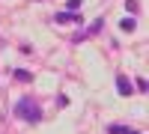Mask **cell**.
<instances>
[{"mask_svg": "<svg viewBox=\"0 0 149 134\" xmlns=\"http://www.w3.org/2000/svg\"><path fill=\"white\" fill-rule=\"evenodd\" d=\"M15 116L27 119V122H39V119H42V110H39V104H36L33 95H24V99H18V104H15Z\"/></svg>", "mask_w": 149, "mask_h": 134, "instance_id": "cell-1", "label": "cell"}, {"mask_svg": "<svg viewBox=\"0 0 149 134\" xmlns=\"http://www.w3.org/2000/svg\"><path fill=\"white\" fill-rule=\"evenodd\" d=\"M116 90H119V95H131V92H134V83H131L125 75H119V78H116Z\"/></svg>", "mask_w": 149, "mask_h": 134, "instance_id": "cell-2", "label": "cell"}, {"mask_svg": "<svg viewBox=\"0 0 149 134\" xmlns=\"http://www.w3.org/2000/svg\"><path fill=\"white\" fill-rule=\"evenodd\" d=\"M57 24H72V21H84V18H74V12H57Z\"/></svg>", "mask_w": 149, "mask_h": 134, "instance_id": "cell-3", "label": "cell"}, {"mask_svg": "<svg viewBox=\"0 0 149 134\" xmlns=\"http://www.w3.org/2000/svg\"><path fill=\"white\" fill-rule=\"evenodd\" d=\"M12 78L21 81V83H30V81H33V75H30V72H24V69H15V72H12Z\"/></svg>", "mask_w": 149, "mask_h": 134, "instance_id": "cell-4", "label": "cell"}, {"mask_svg": "<svg viewBox=\"0 0 149 134\" xmlns=\"http://www.w3.org/2000/svg\"><path fill=\"white\" fill-rule=\"evenodd\" d=\"M84 0H66V12H78Z\"/></svg>", "mask_w": 149, "mask_h": 134, "instance_id": "cell-5", "label": "cell"}, {"mask_svg": "<svg viewBox=\"0 0 149 134\" xmlns=\"http://www.w3.org/2000/svg\"><path fill=\"white\" fill-rule=\"evenodd\" d=\"M134 27H137V21H134V18H125V21H122V30H125V33H131Z\"/></svg>", "mask_w": 149, "mask_h": 134, "instance_id": "cell-6", "label": "cell"}, {"mask_svg": "<svg viewBox=\"0 0 149 134\" xmlns=\"http://www.w3.org/2000/svg\"><path fill=\"white\" fill-rule=\"evenodd\" d=\"M98 30H102V18H95V21H93V27L86 30V36H93V33H98Z\"/></svg>", "mask_w": 149, "mask_h": 134, "instance_id": "cell-7", "label": "cell"}, {"mask_svg": "<svg viewBox=\"0 0 149 134\" xmlns=\"http://www.w3.org/2000/svg\"><path fill=\"white\" fill-rule=\"evenodd\" d=\"M125 9H128L131 15H134V12H137V0H125Z\"/></svg>", "mask_w": 149, "mask_h": 134, "instance_id": "cell-8", "label": "cell"}, {"mask_svg": "<svg viewBox=\"0 0 149 134\" xmlns=\"http://www.w3.org/2000/svg\"><path fill=\"white\" fill-rule=\"evenodd\" d=\"M122 134H140V131H131V128H125V131H122Z\"/></svg>", "mask_w": 149, "mask_h": 134, "instance_id": "cell-9", "label": "cell"}]
</instances>
